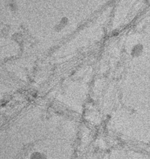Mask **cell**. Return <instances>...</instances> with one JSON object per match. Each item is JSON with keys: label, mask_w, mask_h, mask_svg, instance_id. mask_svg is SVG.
I'll use <instances>...</instances> for the list:
<instances>
[{"label": "cell", "mask_w": 150, "mask_h": 159, "mask_svg": "<svg viewBox=\"0 0 150 159\" xmlns=\"http://www.w3.org/2000/svg\"><path fill=\"white\" fill-rule=\"evenodd\" d=\"M144 51V46L141 43H138L133 45L130 51V55L133 57H139Z\"/></svg>", "instance_id": "1"}]
</instances>
